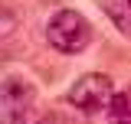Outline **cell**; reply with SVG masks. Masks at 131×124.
<instances>
[{
  "label": "cell",
  "mask_w": 131,
  "mask_h": 124,
  "mask_svg": "<svg viewBox=\"0 0 131 124\" xmlns=\"http://www.w3.org/2000/svg\"><path fill=\"white\" fill-rule=\"evenodd\" d=\"M128 3H131V0H128Z\"/></svg>",
  "instance_id": "cell-6"
},
{
  "label": "cell",
  "mask_w": 131,
  "mask_h": 124,
  "mask_svg": "<svg viewBox=\"0 0 131 124\" xmlns=\"http://www.w3.org/2000/svg\"><path fill=\"white\" fill-rule=\"evenodd\" d=\"M36 92L23 78H7L0 85V105H3V124H30Z\"/></svg>",
  "instance_id": "cell-3"
},
{
  "label": "cell",
  "mask_w": 131,
  "mask_h": 124,
  "mask_svg": "<svg viewBox=\"0 0 131 124\" xmlns=\"http://www.w3.org/2000/svg\"><path fill=\"white\" fill-rule=\"evenodd\" d=\"M46 39L49 46L62 56H75L92 43V26L89 20L75 10H56L46 23Z\"/></svg>",
  "instance_id": "cell-1"
},
{
  "label": "cell",
  "mask_w": 131,
  "mask_h": 124,
  "mask_svg": "<svg viewBox=\"0 0 131 124\" xmlns=\"http://www.w3.org/2000/svg\"><path fill=\"white\" fill-rule=\"evenodd\" d=\"M115 98V82L105 72H85L72 82L69 88V105L82 114H98L112 105Z\"/></svg>",
  "instance_id": "cell-2"
},
{
  "label": "cell",
  "mask_w": 131,
  "mask_h": 124,
  "mask_svg": "<svg viewBox=\"0 0 131 124\" xmlns=\"http://www.w3.org/2000/svg\"><path fill=\"white\" fill-rule=\"evenodd\" d=\"M102 10L112 16V23L125 33V36H131V3L128 0H121V3H118V0H105Z\"/></svg>",
  "instance_id": "cell-4"
},
{
  "label": "cell",
  "mask_w": 131,
  "mask_h": 124,
  "mask_svg": "<svg viewBox=\"0 0 131 124\" xmlns=\"http://www.w3.org/2000/svg\"><path fill=\"white\" fill-rule=\"evenodd\" d=\"M108 124H131V98H128V95H118V92H115Z\"/></svg>",
  "instance_id": "cell-5"
}]
</instances>
